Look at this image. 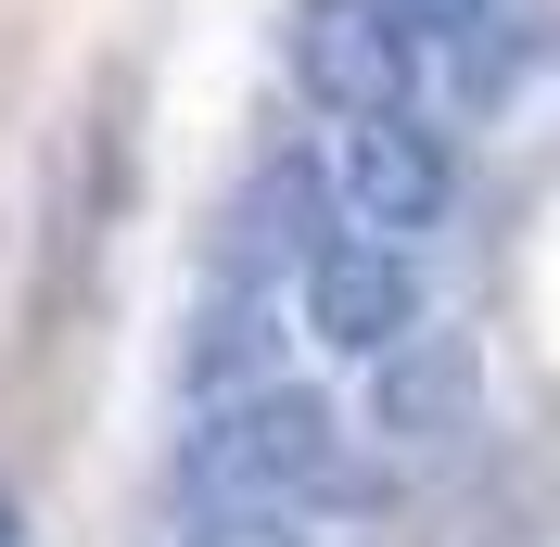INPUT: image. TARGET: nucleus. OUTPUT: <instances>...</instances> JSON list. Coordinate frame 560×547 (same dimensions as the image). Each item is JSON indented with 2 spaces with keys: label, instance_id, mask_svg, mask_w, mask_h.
Here are the masks:
<instances>
[{
  "label": "nucleus",
  "instance_id": "f03ea898",
  "mask_svg": "<svg viewBox=\"0 0 560 547\" xmlns=\"http://www.w3.org/2000/svg\"><path fill=\"white\" fill-rule=\"evenodd\" d=\"M420 51L433 38L395 13V0H293L280 13V65H293V90L331 115H395L420 90Z\"/></svg>",
  "mask_w": 560,
  "mask_h": 547
},
{
  "label": "nucleus",
  "instance_id": "f257e3e1",
  "mask_svg": "<svg viewBox=\"0 0 560 547\" xmlns=\"http://www.w3.org/2000/svg\"><path fill=\"white\" fill-rule=\"evenodd\" d=\"M178 497L191 510H345L370 497V472L345 458V420L306 382H255V395H217L178 445Z\"/></svg>",
  "mask_w": 560,
  "mask_h": 547
},
{
  "label": "nucleus",
  "instance_id": "6e6552de",
  "mask_svg": "<svg viewBox=\"0 0 560 547\" xmlns=\"http://www.w3.org/2000/svg\"><path fill=\"white\" fill-rule=\"evenodd\" d=\"M191 547H306L293 510H191Z\"/></svg>",
  "mask_w": 560,
  "mask_h": 547
},
{
  "label": "nucleus",
  "instance_id": "1a4fd4ad",
  "mask_svg": "<svg viewBox=\"0 0 560 547\" xmlns=\"http://www.w3.org/2000/svg\"><path fill=\"white\" fill-rule=\"evenodd\" d=\"M395 13H408L420 38H471V26H485V13H497V0H395Z\"/></svg>",
  "mask_w": 560,
  "mask_h": 547
},
{
  "label": "nucleus",
  "instance_id": "423d86ee",
  "mask_svg": "<svg viewBox=\"0 0 560 547\" xmlns=\"http://www.w3.org/2000/svg\"><path fill=\"white\" fill-rule=\"evenodd\" d=\"M370 370H383L370 408H383L395 445H458V433H471V344H458V331H408L395 357H370Z\"/></svg>",
  "mask_w": 560,
  "mask_h": 547
},
{
  "label": "nucleus",
  "instance_id": "39448f33",
  "mask_svg": "<svg viewBox=\"0 0 560 547\" xmlns=\"http://www.w3.org/2000/svg\"><path fill=\"white\" fill-rule=\"evenodd\" d=\"M345 217L357 230H395V242H420V230H446V205H458V153H446V128H420V103H395V115H345Z\"/></svg>",
  "mask_w": 560,
  "mask_h": 547
},
{
  "label": "nucleus",
  "instance_id": "20e7f679",
  "mask_svg": "<svg viewBox=\"0 0 560 547\" xmlns=\"http://www.w3.org/2000/svg\"><path fill=\"white\" fill-rule=\"evenodd\" d=\"M306 293V331L331 344V357H395V344L420 331V268H408V242L395 230H331L318 242V268L293 280Z\"/></svg>",
  "mask_w": 560,
  "mask_h": 547
},
{
  "label": "nucleus",
  "instance_id": "9d476101",
  "mask_svg": "<svg viewBox=\"0 0 560 547\" xmlns=\"http://www.w3.org/2000/svg\"><path fill=\"white\" fill-rule=\"evenodd\" d=\"M0 547H26V510H13V484H0Z\"/></svg>",
  "mask_w": 560,
  "mask_h": 547
},
{
  "label": "nucleus",
  "instance_id": "7ed1b4c3",
  "mask_svg": "<svg viewBox=\"0 0 560 547\" xmlns=\"http://www.w3.org/2000/svg\"><path fill=\"white\" fill-rule=\"evenodd\" d=\"M345 230V178L318 166V153H268V166L230 191L217 217V280H243V293H280V280L318 268V242Z\"/></svg>",
  "mask_w": 560,
  "mask_h": 547
},
{
  "label": "nucleus",
  "instance_id": "0eeeda50",
  "mask_svg": "<svg viewBox=\"0 0 560 547\" xmlns=\"http://www.w3.org/2000/svg\"><path fill=\"white\" fill-rule=\"evenodd\" d=\"M178 382L191 395H255V382H280V293H243V280H217V306L191 318V357H178Z\"/></svg>",
  "mask_w": 560,
  "mask_h": 547
}]
</instances>
